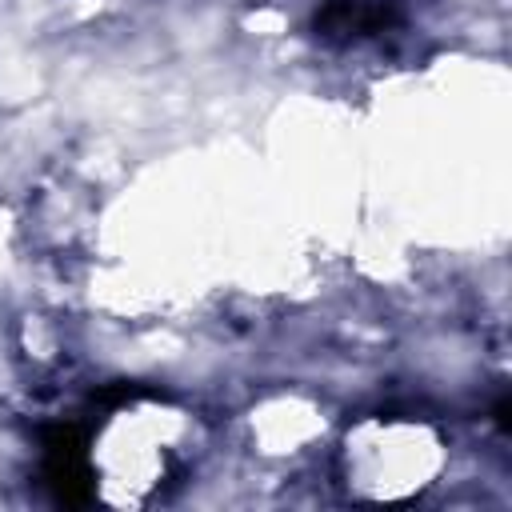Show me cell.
Segmentation results:
<instances>
[{
	"instance_id": "6da1fadb",
	"label": "cell",
	"mask_w": 512,
	"mask_h": 512,
	"mask_svg": "<svg viewBox=\"0 0 512 512\" xmlns=\"http://www.w3.org/2000/svg\"><path fill=\"white\" fill-rule=\"evenodd\" d=\"M396 16L392 0H332L320 16H316V28L324 36H368V32H380L388 20Z\"/></svg>"
}]
</instances>
